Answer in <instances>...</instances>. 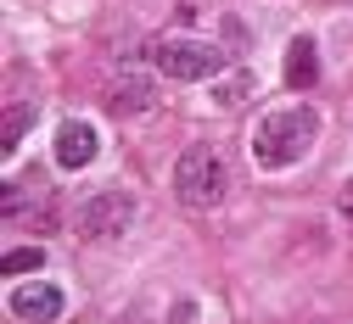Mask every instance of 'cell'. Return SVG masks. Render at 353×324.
I'll list each match as a JSON object with an SVG mask.
<instances>
[{
  "mask_svg": "<svg viewBox=\"0 0 353 324\" xmlns=\"http://www.w3.org/2000/svg\"><path fill=\"white\" fill-rule=\"evenodd\" d=\"M314 134H320V112L314 107H281V112H270L258 123L252 157H258V168H292L297 157H308Z\"/></svg>",
  "mask_w": 353,
  "mask_h": 324,
  "instance_id": "1",
  "label": "cell"
},
{
  "mask_svg": "<svg viewBox=\"0 0 353 324\" xmlns=\"http://www.w3.org/2000/svg\"><path fill=\"white\" fill-rule=\"evenodd\" d=\"M225 191H230L225 157H219L213 146H185L180 162H174V196H180L191 213H208V207L225 202Z\"/></svg>",
  "mask_w": 353,
  "mask_h": 324,
  "instance_id": "2",
  "label": "cell"
},
{
  "mask_svg": "<svg viewBox=\"0 0 353 324\" xmlns=\"http://www.w3.org/2000/svg\"><path fill=\"white\" fill-rule=\"evenodd\" d=\"M146 62L163 73V78H180V84H196V78H219L225 56H219V45L208 39H157Z\"/></svg>",
  "mask_w": 353,
  "mask_h": 324,
  "instance_id": "3",
  "label": "cell"
},
{
  "mask_svg": "<svg viewBox=\"0 0 353 324\" xmlns=\"http://www.w3.org/2000/svg\"><path fill=\"white\" fill-rule=\"evenodd\" d=\"M73 224H79L84 241H123L129 224H135V196H129V191H101L90 202H79Z\"/></svg>",
  "mask_w": 353,
  "mask_h": 324,
  "instance_id": "4",
  "label": "cell"
},
{
  "mask_svg": "<svg viewBox=\"0 0 353 324\" xmlns=\"http://www.w3.org/2000/svg\"><path fill=\"white\" fill-rule=\"evenodd\" d=\"M62 291L57 285H46V280H23L17 291H12V313L17 318H28V324H51V318H62Z\"/></svg>",
  "mask_w": 353,
  "mask_h": 324,
  "instance_id": "5",
  "label": "cell"
},
{
  "mask_svg": "<svg viewBox=\"0 0 353 324\" xmlns=\"http://www.w3.org/2000/svg\"><path fill=\"white\" fill-rule=\"evenodd\" d=\"M96 151H101V140H96V123L68 118V123L57 129V162H62V168H90V162H96Z\"/></svg>",
  "mask_w": 353,
  "mask_h": 324,
  "instance_id": "6",
  "label": "cell"
},
{
  "mask_svg": "<svg viewBox=\"0 0 353 324\" xmlns=\"http://www.w3.org/2000/svg\"><path fill=\"white\" fill-rule=\"evenodd\" d=\"M152 101H157V89H152L146 73H118V84H112V112H146Z\"/></svg>",
  "mask_w": 353,
  "mask_h": 324,
  "instance_id": "7",
  "label": "cell"
},
{
  "mask_svg": "<svg viewBox=\"0 0 353 324\" xmlns=\"http://www.w3.org/2000/svg\"><path fill=\"white\" fill-rule=\"evenodd\" d=\"M314 78H320L314 39H292V51H286V84H292V89H314Z\"/></svg>",
  "mask_w": 353,
  "mask_h": 324,
  "instance_id": "8",
  "label": "cell"
},
{
  "mask_svg": "<svg viewBox=\"0 0 353 324\" xmlns=\"http://www.w3.org/2000/svg\"><path fill=\"white\" fill-rule=\"evenodd\" d=\"M252 96H258V78L252 73H230V78H219V89H213L219 107H247Z\"/></svg>",
  "mask_w": 353,
  "mask_h": 324,
  "instance_id": "9",
  "label": "cell"
},
{
  "mask_svg": "<svg viewBox=\"0 0 353 324\" xmlns=\"http://www.w3.org/2000/svg\"><path fill=\"white\" fill-rule=\"evenodd\" d=\"M34 129V101H17V107H6V134H0V146H6V157L23 146V134Z\"/></svg>",
  "mask_w": 353,
  "mask_h": 324,
  "instance_id": "10",
  "label": "cell"
},
{
  "mask_svg": "<svg viewBox=\"0 0 353 324\" xmlns=\"http://www.w3.org/2000/svg\"><path fill=\"white\" fill-rule=\"evenodd\" d=\"M34 268H46V252H39V246H12L6 252V274L23 280V274H34Z\"/></svg>",
  "mask_w": 353,
  "mask_h": 324,
  "instance_id": "11",
  "label": "cell"
},
{
  "mask_svg": "<svg viewBox=\"0 0 353 324\" xmlns=\"http://www.w3.org/2000/svg\"><path fill=\"white\" fill-rule=\"evenodd\" d=\"M336 213H342V224H353V179L342 184V196H336Z\"/></svg>",
  "mask_w": 353,
  "mask_h": 324,
  "instance_id": "12",
  "label": "cell"
},
{
  "mask_svg": "<svg viewBox=\"0 0 353 324\" xmlns=\"http://www.w3.org/2000/svg\"><path fill=\"white\" fill-rule=\"evenodd\" d=\"M23 213V191H17V184H6V218H17Z\"/></svg>",
  "mask_w": 353,
  "mask_h": 324,
  "instance_id": "13",
  "label": "cell"
}]
</instances>
